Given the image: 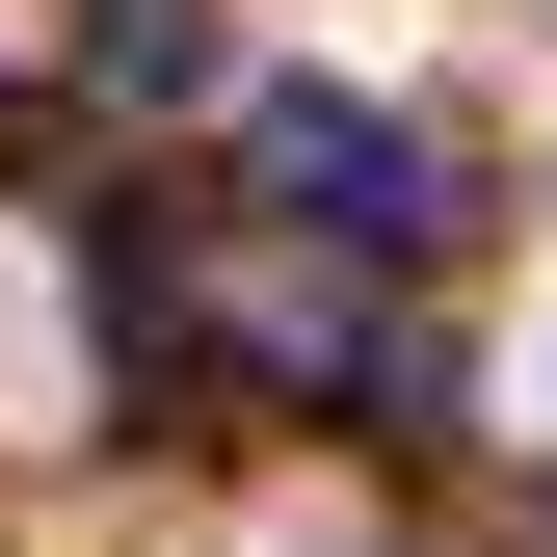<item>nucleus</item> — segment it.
<instances>
[{"instance_id":"obj_1","label":"nucleus","mask_w":557,"mask_h":557,"mask_svg":"<svg viewBox=\"0 0 557 557\" xmlns=\"http://www.w3.org/2000/svg\"><path fill=\"white\" fill-rule=\"evenodd\" d=\"M239 133L293 160V213H319V239H372V265H425V239H451V186H425V133H398V107H345V81H239Z\"/></svg>"},{"instance_id":"obj_2","label":"nucleus","mask_w":557,"mask_h":557,"mask_svg":"<svg viewBox=\"0 0 557 557\" xmlns=\"http://www.w3.org/2000/svg\"><path fill=\"white\" fill-rule=\"evenodd\" d=\"M81 81H107V107H213V0H107Z\"/></svg>"}]
</instances>
